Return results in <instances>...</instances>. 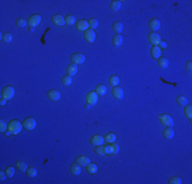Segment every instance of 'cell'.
I'll list each match as a JSON object with an SVG mask.
<instances>
[{"label":"cell","instance_id":"cell-31","mask_svg":"<svg viewBox=\"0 0 192 184\" xmlns=\"http://www.w3.org/2000/svg\"><path fill=\"white\" fill-rule=\"evenodd\" d=\"M65 24H67L69 26H73L76 22V18L74 16H71V14H69L65 18Z\"/></svg>","mask_w":192,"mask_h":184},{"label":"cell","instance_id":"cell-44","mask_svg":"<svg viewBox=\"0 0 192 184\" xmlns=\"http://www.w3.org/2000/svg\"><path fill=\"white\" fill-rule=\"evenodd\" d=\"M186 69H187L188 71H189V72H191V70H192V61H187V63H186Z\"/></svg>","mask_w":192,"mask_h":184},{"label":"cell","instance_id":"cell-33","mask_svg":"<svg viewBox=\"0 0 192 184\" xmlns=\"http://www.w3.org/2000/svg\"><path fill=\"white\" fill-rule=\"evenodd\" d=\"M159 65L161 69H165L169 65V61L165 57H159Z\"/></svg>","mask_w":192,"mask_h":184},{"label":"cell","instance_id":"cell-7","mask_svg":"<svg viewBox=\"0 0 192 184\" xmlns=\"http://www.w3.org/2000/svg\"><path fill=\"white\" fill-rule=\"evenodd\" d=\"M36 125H37V123H36L35 119H33V118H27L25 121L22 122L24 128L27 129V130H29V131L34 130V129L36 128Z\"/></svg>","mask_w":192,"mask_h":184},{"label":"cell","instance_id":"cell-10","mask_svg":"<svg viewBox=\"0 0 192 184\" xmlns=\"http://www.w3.org/2000/svg\"><path fill=\"white\" fill-rule=\"evenodd\" d=\"M51 20L54 25L58 26V27H63V26H65V18L61 16V14H53V16H51Z\"/></svg>","mask_w":192,"mask_h":184},{"label":"cell","instance_id":"cell-12","mask_svg":"<svg viewBox=\"0 0 192 184\" xmlns=\"http://www.w3.org/2000/svg\"><path fill=\"white\" fill-rule=\"evenodd\" d=\"M90 142H91V144H93L95 146L102 145L104 143V137L101 136V135H94L90 139Z\"/></svg>","mask_w":192,"mask_h":184},{"label":"cell","instance_id":"cell-45","mask_svg":"<svg viewBox=\"0 0 192 184\" xmlns=\"http://www.w3.org/2000/svg\"><path fill=\"white\" fill-rule=\"evenodd\" d=\"M159 45H161V48H165V47H167V42H165V41H161Z\"/></svg>","mask_w":192,"mask_h":184},{"label":"cell","instance_id":"cell-35","mask_svg":"<svg viewBox=\"0 0 192 184\" xmlns=\"http://www.w3.org/2000/svg\"><path fill=\"white\" fill-rule=\"evenodd\" d=\"M61 82H63V85L69 86V85H71V83H73V78L67 75V76H65L63 79H61Z\"/></svg>","mask_w":192,"mask_h":184},{"label":"cell","instance_id":"cell-36","mask_svg":"<svg viewBox=\"0 0 192 184\" xmlns=\"http://www.w3.org/2000/svg\"><path fill=\"white\" fill-rule=\"evenodd\" d=\"M27 24H28V22L25 20V18H18V20H16V25L18 26V28H24V27H26V26H27Z\"/></svg>","mask_w":192,"mask_h":184},{"label":"cell","instance_id":"cell-43","mask_svg":"<svg viewBox=\"0 0 192 184\" xmlns=\"http://www.w3.org/2000/svg\"><path fill=\"white\" fill-rule=\"evenodd\" d=\"M6 177H7L6 173H5V172H3V171H1V172H0V181H3V180H5V179H6Z\"/></svg>","mask_w":192,"mask_h":184},{"label":"cell","instance_id":"cell-6","mask_svg":"<svg viewBox=\"0 0 192 184\" xmlns=\"http://www.w3.org/2000/svg\"><path fill=\"white\" fill-rule=\"evenodd\" d=\"M41 20H42V18H41L40 14H33L28 20V25L30 27H37V26L40 25Z\"/></svg>","mask_w":192,"mask_h":184},{"label":"cell","instance_id":"cell-13","mask_svg":"<svg viewBox=\"0 0 192 184\" xmlns=\"http://www.w3.org/2000/svg\"><path fill=\"white\" fill-rule=\"evenodd\" d=\"M76 163L80 166H87L89 163H91V159L89 157H86V155H79L76 157Z\"/></svg>","mask_w":192,"mask_h":184},{"label":"cell","instance_id":"cell-38","mask_svg":"<svg viewBox=\"0 0 192 184\" xmlns=\"http://www.w3.org/2000/svg\"><path fill=\"white\" fill-rule=\"evenodd\" d=\"M12 40V35L10 33H4L2 35V41L4 43H9Z\"/></svg>","mask_w":192,"mask_h":184},{"label":"cell","instance_id":"cell-2","mask_svg":"<svg viewBox=\"0 0 192 184\" xmlns=\"http://www.w3.org/2000/svg\"><path fill=\"white\" fill-rule=\"evenodd\" d=\"M14 93H16V90L12 86H6L3 88L2 92H1V98H5L8 100L14 96Z\"/></svg>","mask_w":192,"mask_h":184},{"label":"cell","instance_id":"cell-34","mask_svg":"<svg viewBox=\"0 0 192 184\" xmlns=\"http://www.w3.org/2000/svg\"><path fill=\"white\" fill-rule=\"evenodd\" d=\"M176 100H177V103H178L179 106H187V103H188L187 98H186V97H184V96H178Z\"/></svg>","mask_w":192,"mask_h":184},{"label":"cell","instance_id":"cell-32","mask_svg":"<svg viewBox=\"0 0 192 184\" xmlns=\"http://www.w3.org/2000/svg\"><path fill=\"white\" fill-rule=\"evenodd\" d=\"M184 114H185L188 119H191V117H192V106H191V104H187V106H185V108H184Z\"/></svg>","mask_w":192,"mask_h":184},{"label":"cell","instance_id":"cell-4","mask_svg":"<svg viewBox=\"0 0 192 184\" xmlns=\"http://www.w3.org/2000/svg\"><path fill=\"white\" fill-rule=\"evenodd\" d=\"M86 100H87V103H89L90 106H94V104L98 102V94L96 93V91L88 92V94L86 95Z\"/></svg>","mask_w":192,"mask_h":184},{"label":"cell","instance_id":"cell-19","mask_svg":"<svg viewBox=\"0 0 192 184\" xmlns=\"http://www.w3.org/2000/svg\"><path fill=\"white\" fill-rule=\"evenodd\" d=\"M150 54H151L153 59H159L161 55V49L159 47H157V46H152L151 50H150Z\"/></svg>","mask_w":192,"mask_h":184},{"label":"cell","instance_id":"cell-8","mask_svg":"<svg viewBox=\"0 0 192 184\" xmlns=\"http://www.w3.org/2000/svg\"><path fill=\"white\" fill-rule=\"evenodd\" d=\"M84 38H85V40L87 41L88 43H93L96 38V34L95 32H94V30L92 29L86 30V31L84 32Z\"/></svg>","mask_w":192,"mask_h":184},{"label":"cell","instance_id":"cell-15","mask_svg":"<svg viewBox=\"0 0 192 184\" xmlns=\"http://www.w3.org/2000/svg\"><path fill=\"white\" fill-rule=\"evenodd\" d=\"M112 95H114V98L116 99H123L124 98V90L122 89L121 87H114V89H112Z\"/></svg>","mask_w":192,"mask_h":184},{"label":"cell","instance_id":"cell-41","mask_svg":"<svg viewBox=\"0 0 192 184\" xmlns=\"http://www.w3.org/2000/svg\"><path fill=\"white\" fill-rule=\"evenodd\" d=\"M169 183L170 184H181L182 183V179L180 177H172L170 178V180H169Z\"/></svg>","mask_w":192,"mask_h":184},{"label":"cell","instance_id":"cell-39","mask_svg":"<svg viewBox=\"0 0 192 184\" xmlns=\"http://www.w3.org/2000/svg\"><path fill=\"white\" fill-rule=\"evenodd\" d=\"M37 170H36L35 168H28V170H27V175L29 176V177H31V178H34V177H36L37 176Z\"/></svg>","mask_w":192,"mask_h":184},{"label":"cell","instance_id":"cell-40","mask_svg":"<svg viewBox=\"0 0 192 184\" xmlns=\"http://www.w3.org/2000/svg\"><path fill=\"white\" fill-rule=\"evenodd\" d=\"M5 173H6L7 175V178H11V177H14V169L12 168V167H7L6 170H5Z\"/></svg>","mask_w":192,"mask_h":184},{"label":"cell","instance_id":"cell-46","mask_svg":"<svg viewBox=\"0 0 192 184\" xmlns=\"http://www.w3.org/2000/svg\"><path fill=\"white\" fill-rule=\"evenodd\" d=\"M6 100H7V99H5V98H1V101H0V104H1V106H4L5 103H6Z\"/></svg>","mask_w":192,"mask_h":184},{"label":"cell","instance_id":"cell-42","mask_svg":"<svg viewBox=\"0 0 192 184\" xmlns=\"http://www.w3.org/2000/svg\"><path fill=\"white\" fill-rule=\"evenodd\" d=\"M6 129H8V124H6L3 120H1L0 121V131L1 132H6Z\"/></svg>","mask_w":192,"mask_h":184},{"label":"cell","instance_id":"cell-20","mask_svg":"<svg viewBox=\"0 0 192 184\" xmlns=\"http://www.w3.org/2000/svg\"><path fill=\"white\" fill-rule=\"evenodd\" d=\"M163 135L165 138H167V139H172L173 137L175 136V131L173 130L171 127H167V128L163 130Z\"/></svg>","mask_w":192,"mask_h":184},{"label":"cell","instance_id":"cell-25","mask_svg":"<svg viewBox=\"0 0 192 184\" xmlns=\"http://www.w3.org/2000/svg\"><path fill=\"white\" fill-rule=\"evenodd\" d=\"M112 44L116 47H120L123 44V37H122V35H116L114 37V39H112Z\"/></svg>","mask_w":192,"mask_h":184},{"label":"cell","instance_id":"cell-29","mask_svg":"<svg viewBox=\"0 0 192 184\" xmlns=\"http://www.w3.org/2000/svg\"><path fill=\"white\" fill-rule=\"evenodd\" d=\"M16 165V168H18L20 172H25V171L28 170V165L26 164L25 162H22V161H18Z\"/></svg>","mask_w":192,"mask_h":184},{"label":"cell","instance_id":"cell-14","mask_svg":"<svg viewBox=\"0 0 192 184\" xmlns=\"http://www.w3.org/2000/svg\"><path fill=\"white\" fill-rule=\"evenodd\" d=\"M47 96H48V98H49L50 100L57 101L61 98V93H59V91H57V90H50V91L47 92Z\"/></svg>","mask_w":192,"mask_h":184},{"label":"cell","instance_id":"cell-16","mask_svg":"<svg viewBox=\"0 0 192 184\" xmlns=\"http://www.w3.org/2000/svg\"><path fill=\"white\" fill-rule=\"evenodd\" d=\"M88 27H89V25H88V22H87V20H79V22H77V24H76L77 30H78V31H80V32H82V31L85 32L86 30H88Z\"/></svg>","mask_w":192,"mask_h":184},{"label":"cell","instance_id":"cell-37","mask_svg":"<svg viewBox=\"0 0 192 184\" xmlns=\"http://www.w3.org/2000/svg\"><path fill=\"white\" fill-rule=\"evenodd\" d=\"M88 25H89V27L91 28L92 30H94L98 27V20H96V18H90V20H88Z\"/></svg>","mask_w":192,"mask_h":184},{"label":"cell","instance_id":"cell-23","mask_svg":"<svg viewBox=\"0 0 192 184\" xmlns=\"http://www.w3.org/2000/svg\"><path fill=\"white\" fill-rule=\"evenodd\" d=\"M123 29H124V26L121 22H114V25H112V30H114L116 34L122 33V32H123Z\"/></svg>","mask_w":192,"mask_h":184},{"label":"cell","instance_id":"cell-5","mask_svg":"<svg viewBox=\"0 0 192 184\" xmlns=\"http://www.w3.org/2000/svg\"><path fill=\"white\" fill-rule=\"evenodd\" d=\"M105 146V153L106 155H116V153H118V151H120V146L118 145L116 143H110L107 144V145H104Z\"/></svg>","mask_w":192,"mask_h":184},{"label":"cell","instance_id":"cell-17","mask_svg":"<svg viewBox=\"0 0 192 184\" xmlns=\"http://www.w3.org/2000/svg\"><path fill=\"white\" fill-rule=\"evenodd\" d=\"M149 28L152 32H155L157 30H159L161 28V22H159L157 18H153L149 22Z\"/></svg>","mask_w":192,"mask_h":184},{"label":"cell","instance_id":"cell-3","mask_svg":"<svg viewBox=\"0 0 192 184\" xmlns=\"http://www.w3.org/2000/svg\"><path fill=\"white\" fill-rule=\"evenodd\" d=\"M159 120L163 125L167 126V127H172V126L174 125V120H173V118L171 117L170 114H159Z\"/></svg>","mask_w":192,"mask_h":184},{"label":"cell","instance_id":"cell-21","mask_svg":"<svg viewBox=\"0 0 192 184\" xmlns=\"http://www.w3.org/2000/svg\"><path fill=\"white\" fill-rule=\"evenodd\" d=\"M81 166L79 164H73L71 166V173L73 174V175H75V176H78V175H80L81 174Z\"/></svg>","mask_w":192,"mask_h":184},{"label":"cell","instance_id":"cell-18","mask_svg":"<svg viewBox=\"0 0 192 184\" xmlns=\"http://www.w3.org/2000/svg\"><path fill=\"white\" fill-rule=\"evenodd\" d=\"M77 72H78V65H76V63H71V65H69V67H67V73L69 76H75V75L77 74Z\"/></svg>","mask_w":192,"mask_h":184},{"label":"cell","instance_id":"cell-27","mask_svg":"<svg viewBox=\"0 0 192 184\" xmlns=\"http://www.w3.org/2000/svg\"><path fill=\"white\" fill-rule=\"evenodd\" d=\"M108 82H110V86H112V87H116L118 84L120 83V78H118V76H116V75H112V76H110Z\"/></svg>","mask_w":192,"mask_h":184},{"label":"cell","instance_id":"cell-9","mask_svg":"<svg viewBox=\"0 0 192 184\" xmlns=\"http://www.w3.org/2000/svg\"><path fill=\"white\" fill-rule=\"evenodd\" d=\"M71 61L74 63H76V65H82V63H84V61H85V55L78 52V53L71 54Z\"/></svg>","mask_w":192,"mask_h":184},{"label":"cell","instance_id":"cell-24","mask_svg":"<svg viewBox=\"0 0 192 184\" xmlns=\"http://www.w3.org/2000/svg\"><path fill=\"white\" fill-rule=\"evenodd\" d=\"M104 140L107 142V143H114V142L116 140V134H114V133H112V132L107 133V134L104 136Z\"/></svg>","mask_w":192,"mask_h":184},{"label":"cell","instance_id":"cell-11","mask_svg":"<svg viewBox=\"0 0 192 184\" xmlns=\"http://www.w3.org/2000/svg\"><path fill=\"white\" fill-rule=\"evenodd\" d=\"M148 40H149V42L151 43L153 46H157V44L161 43V36H159L157 33L151 32V33L149 34V36H148Z\"/></svg>","mask_w":192,"mask_h":184},{"label":"cell","instance_id":"cell-28","mask_svg":"<svg viewBox=\"0 0 192 184\" xmlns=\"http://www.w3.org/2000/svg\"><path fill=\"white\" fill-rule=\"evenodd\" d=\"M106 91H107L106 86L102 85V84H100V85H98L97 87H96V93H97L98 95H105Z\"/></svg>","mask_w":192,"mask_h":184},{"label":"cell","instance_id":"cell-1","mask_svg":"<svg viewBox=\"0 0 192 184\" xmlns=\"http://www.w3.org/2000/svg\"><path fill=\"white\" fill-rule=\"evenodd\" d=\"M22 124L18 120H12L8 123V131L11 134H18L22 129Z\"/></svg>","mask_w":192,"mask_h":184},{"label":"cell","instance_id":"cell-22","mask_svg":"<svg viewBox=\"0 0 192 184\" xmlns=\"http://www.w3.org/2000/svg\"><path fill=\"white\" fill-rule=\"evenodd\" d=\"M86 170L89 174H95L98 170V167L96 164H93V163H89V164L86 166Z\"/></svg>","mask_w":192,"mask_h":184},{"label":"cell","instance_id":"cell-47","mask_svg":"<svg viewBox=\"0 0 192 184\" xmlns=\"http://www.w3.org/2000/svg\"><path fill=\"white\" fill-rule=\"evenodd\" d=\"M85 108H86V110H89V108H90V104H89V103L85 104Z\"/></svg>","mask_w":192,"mask_h":184},{"label":"cell","instance_id":"cell-26","mask_svg":"<svg viewBox=\"0 0 192 184\" xmlns=\"http://www.w3.org/2000/svg\"><path fill=\"white\" fill-rule=\"evenodd\" d=\"M122 6V2L121 1H118V0H114L110 2V9L112 11H118V9L121 8Z\"/></svg>","mask_w":192,"mask_h":184},{"label":"cell","instance_id":"cell-30","mask_svg":"<svg viewBox=\"0 0 192 184\" xmlns=\"http://www.w3.org/2000/svg\"><path fill=\"white\" fill-rule=\"evenodd\" d=\"M94 153H95L96 155H106V153H105V146H103V145L96 146L95 149H94Z\"/></svg>","mask_w":192,"mask_h":184}]
</instances>
